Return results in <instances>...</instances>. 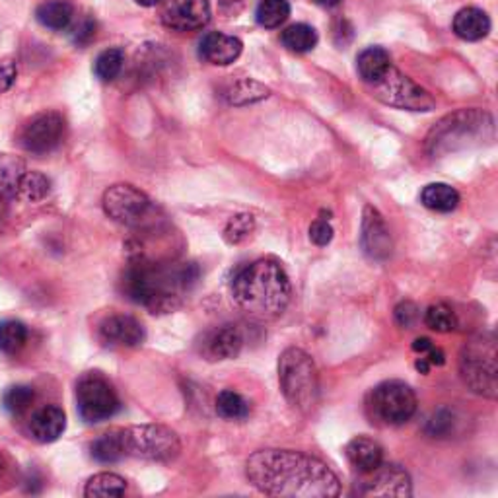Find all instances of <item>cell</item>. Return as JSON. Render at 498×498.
Instances as JSON below:
<instances>
[{
    "instance_id": "28",
    "label": "cell",
    "mask_w": 498,
    "mask_h": 498,
    "mask_svg": "<svg viewBox=\"0 0 498 498\" xmlns=\"http://www.w3.org/2000/svg\"><path fill=\"white\" fill-rule=\"evenodd\" d=\"M127 491V481L117 473H98L86 482L84 494L88 498H109L123 496Z\"/></svg>"
},
{
    "instance_id": "24",
    "label": "cell",
    "mask_w": 498,
    "mask_h": 498,
    "mask_svg": "<svg viewBox=\"0 0 498 498\" xmlns=\"http://www.w3.org/2000/svg\"><path fill=\"white\" fill-rule=\"evenodd\" d=\"M224 99L230 106H249L257 104L261 99H267L271 96V90L254 78H240L233 80L224 88Z\"/></svg>"
},
{
    "instance_id": "7",
    "label": "cell",
    "mask_w": 498,
    "mask_h": 498,
    "mask_svg": "<svg viewBox=\"0 0 498 498\" xmlns=\"http://www.w3.org/2000/svg\"><path fill=\"white\" fill-rule=\"evenodd\" d=\"M123 456L146 462H171L180 456V436L164 424H137L119 429Z\"/></svg>"
},
{
    "instance_id": "25",
    "label": "cell",
    "mask_w": 498,
    "mask_h": 498,
    "mask_svg": "<svg viewBox=\"0 0 498 498\" xmlns=\"http://www.w3.org/2000/svg\"><path fill=\"white\" fill-rule=\"evenodd\" d=\"M36 18L41 26L53 29V32H63L75 18V6L68 0H46L37 6Z\"/></svg>"
},
{
    "instance_id": "14",
    "label": "cell",
    "mask_w": 498,
    "mask_h": 498,
    "mask_svg": "<svg viewBox=\"0 0 498 498\" xmlns=\"http://www.w3.org/2000/svg\"><path fill=\"white\" fill-rule=\"evenodd\" d=\"M209 22V0H166L162 8V24L173 32H197Z\"/></svg>"
},
{
    "instance_id": "21",
    "label": "cell",
    "mask_w": 498,
    "mask_h": 498,
    "mask_svg": "<svg viewBox=\"0 0 498 498\" xmlns=\"http://www.w3.org/2000/svg\"><path fill=\"white\" fill-rule=\"evenodd\" d=\"M348 463L362 475L374 472L376 467L384 462V448L372 438L357 436L345 448Z\"/></svg>"
},
{
    "instance_id": "17",
    "label": "cell",
    "mask_w": 498,
    "mask_h": 498,
    "mask_svg": "<svg viewBox=\"0 0 498 498\" xmlns=\"http://www.w3.org/2000/svg\"><path fill=\"white\" fill-rule=\"evenodd\" d=\"M244 343L242 329L233 324H226L202 335L201 353L209 360H230L242 353Z\"/></svg>"
},
{
    "instance_id": "32",
    "label": "cell",
    "mask_w": 498,
    "mask_h": 498,
    "mask_svg": "<svg viewBox=\"0 0 498 498\" xmlns=\"http://www.w3.org/2000/svg\"><path fill=\"white\" fill-rule=\"evenodd\" d=\"M27 343V327L18 319L0 321V350L5 355H16Z\"/></svg>"
},
{
    "instance_id": "3",
    "label": "cell",
    "mask_w": 498,
    "mask_h": 498,
    "mask_svg": "<svg viewBox=\"0 0 498 498\" xmlns=\"http://www.w3.org/2000/svg\"><path fill=\"white\" fill-rule=\"evenodd\" d=\"M230 295L242 312L259 321L281 317L292 300L290 278L273 257L244 263L230 278Z\"/></svg>"
},
{
    "instance_id": "19",
    "label": "cell",
    "mask_w": 498,
    "mask_h": 498,
    "mask_svg": "<svg viewBox=\"0 0 498 498\" xmlns=\"http://www.w3.org/2000/svg\"><path fill=\"white\" fill-rule=\"evenodd\" d=\"M29 434L34 441L41 444H49L58 441L67 429V415L61 407L57 405H46L37 409V411L29 419Z\"/></svg>"
},
{
    "instance_id": "5",
    "label": "cell",
    "mask_w": 498,
    "mask_h": 498,
    "mask_svg": "<svg viewBox=\"0 0 498 498\" xmlns=\"http://www.w3.org/2000/svg\"><path fill=\"white\" fill-rule=\"evenodd\" d=\"M465 386L482 398L494 399L496 384V339L493 333H481L465 343L460 358Z\"/></svg>"
},
{
    "instance_id": "10",
    "label": "cell",
    "mask_w": 498,
    "mask_h": 498,
    "mask_svg": "<svg viewBox=\"0 0 498 498\" xmlns=\"http://www.w3.org/2000/svg\"><path fill=\"white\" fill-rule=\"evenodd\" d=\"M485 119H489L487 113L481 111H458L453 115H448L446 119L438 123V127L432 129L429 135V149L432 154L450 152L456 150L458 146L470 144L472 139H475L485 127H491L493 123L485 125Z\"/></svg>"
},
{
    "instance_id": "34",
    "label": "cell",
    "mask_w": 498,
    "mask_h": 498,
    "mask_svg": "<svg viewBox=\"0 0 498 498\" xmlns=\"http://www.w3.org/2000/svg\"><path fill=\"white\" fill-rule=\"evenodd\" d=\"M216 413L226 420H244L249 415V405L238 391L224 389L216 398Z\"/></svg>"
},
{
    "instance_id": "43",
    "label": "cell",
    "mask_w": 498,
    "mask_h": 498,
    "mask_svg": "<svg viewBox=\"0 0 498 498\" xmlns=\"http://www.w3.org/2000/svg\"><path fill=\"white\" fill-rule=\"evenodd\" d=\"M8 470H10V463H8V458L5 456L3 451H0V481H3L6 475H8Z\"/></svg>"
},
{
    "instance_id": "26",
    "label": "cell",
    "mask_w": 498,
    "mask_h": 498,
    "mask_svg": "<svg viewBox=\"0 0 498 498\" xmlns=\"http://www.w3.org/2000/svg\"><path fill=\"white\" fill-rule=\"evenodd\" d=\"M420 202L436 213H451L458 209L460 193L448 183H431L420 192Z\"/></svg>"
},
{
    "instance_id": "9",
    "label": "cell",
    "mask_w": 498,
    "mask_h": 498,
    "mask_svg": "<svg viewBox=\"0 0 498 498\" xmlns=\"http://www.w3.org/2000/svg\"><path fill=\"white\" fill-rule=\"evenodd\" d=\"M370 92L378 101L389 108L407 111H432L436 108L434 98L393 65L382 80L370 86Z\"/></svg>"
},
{
    "instance_id": "31",
    "label": "cell",
    "mask_w": 498,
    "mask_h": 498,
    "mask_svg": "<svg viewBox=\"0 0 498 498\" xmlns=\"http://www.w3.org/2000/svg\"><path fill=\"white\" fill-rule=\"evenodd\" d=\"M290 16L288 0H261L255 10V20L261 27L275 29L283 26Z\"/></svg>"
},
{
    "instance_id": "8",
    "label": "cell",
    "mask_w": 498,
    "mask_h": 498,
    "mask_svg": "<svg viewBox=\"0 0 498 498\" xmlns=\"http://www.w3.org/2000/svg\"><path fill=\"white\" fill-rule=\"evenodd\" d=\"M77 407L86 422L98 424L121 411V399L108 378L98 372H88L77 384Z\"/></svg>"
},
{
    "instance_id": "45",
    "label": "cell",
    "mask_w": 498,
    "mask_h": 498,
    "mask_svg": "<svg viewBox=\"0 0 498 498\" xmlns=\"http://www.w3.org/2000/svg\"><path fill=\"white\" fill-rule=\"evenodd\" d=\"M135 3H137V5H140V6L150 8V6H156V5L162 3V0H135Z\"/></svg>"
},
{
    "instance_id": "30",
    "label": "cell",
    "mask_w": 498,
    "mask_h": 498,
    "mask_svg": "<svg viewBox=\"0 0 498 498\" xmlns=\"http://www.w3.org/2000/svg\"><path fill=\"white\" fill-rule=\"evenodd\" d=\"M51 193V182L39 171H24L18 183V197L27 202H39Z\"/></svg>"
},
{
    "instance_id": "1",
    "label": "cell",
    "mask_w": 498,
    "mask_h": 498,
    "mask_svg": "<svg viewBox=\"0 0 498 498\" xmlns=\"http://www.w3.org/2000/svg\"><path fill=\"white\" fill-rule=\"evenodd\" d=\"M245 477L259 493L281 498H331L341 481L321 460L292 450H259L245 462Z\"/></svg>"
},
{
    "instance_id": "33",
    "label": "cell",
    "mask_w": 498,
    "mask_h": 498,
    "mask_svg": "<svg viewBox=\"0 0 498 498\" xmlns=\"http://www.w3.org/2000/svg\"><path fill=\"white\" fill-rule=\"evenodd\" d=\"M125 65V53L119 47L101 51L94 63V72L101 82H111L121 75Z\"/></svg>"
},
{
    "instance_id": "35",
    "label": "cell",
    "mask_w": 498,
    "mask_h": 498,
    "mask_svg": "<svg viewBox=\"0 0 498 498\" xmlns=\"http://www.w3.org/2000/svg\"><path fill=\"white\" fill-rule=\"evenodd\" d=\"M424 324L436 333H450L456 329L458 319L448 304H432L424 314Z\"/></svg>"
},
{
    "instance_id": "11",
    "label": "cell",
    "mask_w": 498,
    "mask_h": 498,
    "mask_svg": "<svg viewBox=\"0 0 498 498\" xmlns=\"http://www.w3.org/2000/svg\"><path fill=\"white\" fill-rule=\"evenodd\" d=\"M104 213L123 226H140L152 213V201L130 183L111 185L101 199Z\"/></svg>"
},
{
    "instance_id": "16",
    "label": "cell",
    "mask_w": 498,
    "mask_h": 498,
    "mask_svg": "<svg viewBox=\"0 0 498 498\" xmlns=\"http://www.w3.org/2000/svg\"><path fill=\"white\" fill-rule=\"evenodd\" d=\"M360 244L364 254L374 261H384L391 255V236L386 226L384 216L374 207H366L362 214V233Z\"/></svg>"
},
{
    "instance_id": "15",
    "label": "cell",
    "mask_w": 498,
    "mask_h": 498,
    "mask_svg": "<svg viewBox=\"0 0 498 498\" xmlns=\"http://www.w3.org/2000/svg\"><path fill=\"white\" fill-rule=\"evenodd\" d=\"M99 339L109 347L135 348L144 343L146 331L137 317L127 314H113L101 321Z\"/></svg>"
},
{
    "instance_id": "18",
    "label": "cell",
    "mask_w": 498,
    "mask_h": 498,
    "mask_svg": "<svg viewBox=\"0 0 498 498\" xmlns=\"http://www.w3.org/2000/svg\"><path fill=\"white\" fill-rule=\"evenodd\" d=\"M244 51V43L223 32H209L199 41V57L214 67L232 65Z\"/></svg>"
},
{
    "instance_id": "40",
    "label": "cell",
    "mask_w": 498,
    "mask_h": 498,
    "mask_svg": "<svg viewBox=\"0 0 498 498\" xmlns=\"http://www.w3.org/2000/svg\"><path fill=\"white\" fill-rule=\"evenodd\" d=\"M395 321H398L401 327L413 329L419 321V307L413 302H401L395 307Z\"/></svg>"
},
{
    "instance_id": "39",
    "label": "cell",
    "mask_w": 498,
    "mask_h": 498,
    "mask_svg": "<svg viewBox=\"0 0 498 498\" xmlns=\"http://www.w3.org/2000/svg\"><path fill=\"white\" fill-rule=\"evenodd\" d=\"M333 233H335L333 226L329 224L327 218H317L310 226V240L319 247L329 245L333 240Z\"/></svg>"
},
{
    "instance_id": "42",
    "label": "cell",
    "mask_w": 498,
    "mask_h": 498,
    "mask_svg": "<svg viewBox=\"0 0 498 498\" xmlns=\"http://www.w3.org/2000/svg\"><path fill=\"white\" fill-rule=\"evenodd\" d=\"M94 36H96V24L90 18H86L80 26H77L75 43L77 46H88V43L94 39Z\"/></svg>"
},
{
    "instance_id": "38",
    "label": "cell",
    "mask_w": 498,
    "mask_h": 498,
    "mask_svg": "<svg viewBox=\"0 0 498 498\" xmlns=\"http://www.w3.org/2000/svg\"><path fill=\"white\" fill-rule=\"evenodd\" d=\"M453 429V415L448 411V409H441L432 415L429 420V434L434 438H446Z\"/></svg>"
},
{
    "instance_id": "22",
    "label": "cell",
    "mask_w": 498,
    "mask_h": 498,
    "mask_svg": "<svg viewBox=\"0 0 498 498\" xmlns=\"http://www.w3.org/2000/svg\"><path fill=\"white\" fill-rule=\"evenodd\" d=\"M453 32L463 41H481L491 32V18L485 10L467 6L453 16Z\"/></svg>"
},
{
    "instance_id": "12",
    "label": "cell",
    "mask_w": 498,
    "mask_h": 498,
    "mask_svg": "<svg viewBox=\"0 0 498 498\" xmlns=\"http://www.w3.org/2000/svg\"><path fill=\"white\" fill-rule=\"evenodd\" d=\"M65 119L57 111H43L34 115L18 135L20 146L29 154H49L65 139Z\"/></svg>"
},
{
    "instance_id": "4",
    "label": "cell",
    "mask_w": 498,
    "mask_h": 498,
    "mask_svg": "<svg viewBox=\"0 0 498 498\" xmlns=\"http://www.w3.org/2000/svg\"><path fill=\"white\" fill-rule=\"evenodd\" d=\"M278 384L285 399L302 413H310L319 399V374L314 358L298 347L278 357Z\"/></svg>"
},
{
    "instance_id": "41",
    "label": "cell",
    "mask_w": 498,
    "mask_h": 498,
    "mask_svg": "<svg viewBox=\"0 0 498 498\" xmlns=\"http://www.w3.org/2000/svg\"><path fill=\"white\" fill-rule=\"evenodd\" d=\"M18 68L12 58H0V94L8 92L12 84L16 82Z\"/></svg>"
},
{
    "instance_id": "2",
    "label": "cell",
    "mask_w": 498,
    "mask_h": 498,
    "mask_svg": "<svg viewBox=\"0 0 498 498\" xmlns=\"http://www.w3.org/2000/svg\"><path fill=\"white\" fill-rule=\"evenodd\" d=\"M199 278V267L185 261H152L139 255L123 275L129 300L152 314H170L182 304Z\"/></svg>"
},
{
    "instance_id": "23",
    "label": "cell",
    "mask_w": 498,
    "mask_h": 498,
    "mask_svg": "<svg viewBox=\"0 0 498 498\" xmlns=\"http://www.w3.org/2000/svg\"><path fill=\"white\" fill-rule=\"evenodd\" d=\"M391 68V57L384 47H366L357 58L358 77L364 84H376Z\"/></svg>"
},
{
    "instance_id": "13",
    "label": "cell",
    "mask_w": 498,
    "mask_h": 498,
    "mask_svg": "<svg viewBox=\"0 0 498 498\" xmlns=\"http://www.w3.org/2000/svg\"><path fill=\"white\" fill-rule=\"evenodd\" d=\"M358 493L364 496H411V477L403 467L382 462L374 472L366 473Z\"/></svg>"
},
{
    "instance_id": "36",
    "label": "cell",
    "mask_w": 498,
    "mask_h": 498,
    "mask_svg": "<svg viewBox=\"0 0 498 498\" xmlns=\"http://www.w3.org/2000/svg\"><path fill=\"white\" fill-rule=\"evenodd\" d=\"M36 399V391L29 386H12L3 395V407L10 415H22Z\"/></svg>"
},
{
    "instance_id": "44",
    "label": "cell",
    "mask_w": 498,
    "mask_h": 498,
    "mask_svg": "<svg viewBox=\"0 0 498 498\" xmlns=\"http://www.w3.org/2000/svg\"><path fill=\"white\" fill-rule=\"evenodd\" d=\"M341 3V0H316V5H319V6H324V8H331V6H337V5H339Z\"/></svg>"
},
{
    "instance_id": "6",
    "label": "cell",
    "mask_w": 498,
    "mask_h": 498,
    "mask_svg": "<svg viewBox=\"0 0 498 498\" xmlns=\"http://www.w3.org/2000/svg\"><path fill=\"white\" fill-rule=\"evenodd\" d=\"M417 413V395L399 379L378 384L366 398V415L378 427H401Z\"/></svg>"
},
{
    "instance_id": "27",
    "label": "cell",
    "mask_w": 498,
    "mask_h": 498,
    "mask_svg": "<svg viewBox=\"0 0 498 498\" xmlns=\"http://www.w3.org/2000/svg\"><path fill=\"white\" fill-rule=\"evenodd\" d=\"M317 32L310 24H292L281 34L283 46L292 53H310L317 46Z\"/></svg>"
},
{
    "instance_id": "29",
    "label": "cell",
    "mask_w": 498,
    "mask_h": 498,
    "mask_svg": "<svg viewBox=\"0 0 498 498\" xmlns=\"http://www.w3.org/2000/svg\"><path fill=\"white\" fill-rule=\"evenodd\" d=\"M90 451H92V458L99 463H115L123 460L125 456H123L119 429L109 431L104 436H99L98 441L92 442Z\"/></svg>"
},
{
    "instance_id": "20",
    "label": "cell",
    "mask_w": 498,
    "mask_h": 498,
    "mask_svg": "<svg viewBox=\"0 0 498 498\" xmlns=\"http://www.w3.org/2000/svg\"><path fill=\"white\" fill-rule=\"evenodd\" d=\"M26 171L24 160L12 154H0V221L6 216L14 199H18V183Z\"/></svg>"
},
{
    "instance_id": "37",
    "label": "cell",
    "mask_w": 498,
    "mask_h": 498,
    "mask_svg": "<svg viewBox=\"0 0 498 498\" xmlns=\"http://www.w3.org/2000/svg\"><path fill=\"white\" fill-rule=\"evenodd\" d=\"M255 230V218L247 213L232 216L224 228V240L232 245H238L252 236Z\"/></svg>"
}]
</instances>
